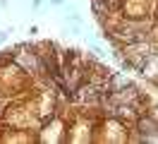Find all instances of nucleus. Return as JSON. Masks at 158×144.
<instances>
[{"label":"nucleus","mask_w":158,"mask_h":144,"mask_svg":"<svg viewBox=\"0 0 158 144\" xmlns=\"http://www.w3.org/2000/svg\"><path fill=\"white\" fill-rule=\"evenodd\" d=\"M5 36H7V34H5V31H0V43L5 41Z\"/></svg>","instance_id":"1"},{"label":"nucleus","mask_w":158,"mask_h":144,"mask_svg":"<svg viewBox=\"0 0 158 144\" xmlns=\"http://www.w3.org/2000/svg\"><path fill=\"white\" fill-rule=\"evenodd\" d=\"M50 2H53V5H60V2H62V0H50Z\"/></svg>","instance_id":"2"}]
</instances>
